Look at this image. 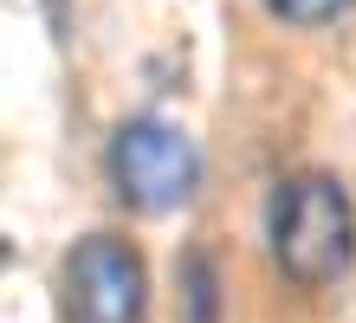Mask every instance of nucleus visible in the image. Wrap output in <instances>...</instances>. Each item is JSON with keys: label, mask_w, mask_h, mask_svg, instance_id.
<instances>
[{"label": "nucleus", "mask_w": 356, "mask_h": 323, "mask_svg": "<svg viewBox=\"0 0 356 323\" xmlns=\"http://www.w3.org/2000/svg\"><path fill=\"white\" fill-rule=\"evenodd\" d=\"M181 323H220V265L201 246L181 258Z\"/></svg>", "instance_id": "20e7f679"}, {"label": "nucleus", "mask_w": 356, "mask_h": 323, "mask_svg": "<svg viewBox=\"0 0 356 323\" xmlns=\"http://www.w3.org/2000/svg\"><path fill=\"white\" fill-rule=\"evenodd\" d=\"M266 240H272V265H279L285 285L330 291L356 258V207L343 181H330V175L279 181V194L266 207Z\"/></svg>", "instance_id": "f257e3e1"}, {"label": "nucleus", "mask_w": 356, "mask_h": 323, "mask_svg": "<svg viewBox=\"0 0 356 323\" xmlns=\"http://www.w3.org/2000/svg\"><path fill=\"white\" fill-rule=\"evenodd\" d=\"M104 168H111L117 201L136 207V213H169V207H181L188 194H195V181H201L195 142H188L175 123H162V117H130V123L111 136Z\"/></svg>", "instance_id": "f03ea898"}, {"label": "nucleus", "mask_w": 356, "mask_h": 323, "mask_svg": "<svg viewBox=\"0 0 356 323\" xmlns=\"http://www.w3.org/2000/svg\"><path fill=\"white\" fill-rule=\"evenodd\" d=\"M58 304L65 323H143L149 272L123 233H85L58 265Z\"/></svg>", "instance_id": "7ed1b4c3"}, {"label": "nucleus", "mask_w": 356, "mask_h": 323, "mask_svg": "<svg viewBox=\"0 0 356 323\" xmlns=\"http://www.w3.org/2000/svg\"><path fill=\"white\" fill-rule=\"evenodd\" d=\"M279 19H298V26H324V19H337L350 0H266Z\"/></svg>", "instance_id": "39448f33"}]
</instances>
